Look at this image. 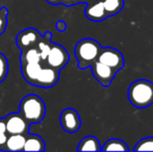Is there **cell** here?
Wrapping results in <instances>:
<instances>
[{
	"label": "cell",
	"mask_w": 153,
	"mask_h": 152,
	"mask_svg": "<svg viewBox=\"0 0 153 152\" xmlns=\"http://www.w3.org/2000/svg\"><path fill=\"white\" fill-rule=\"evenodd\" d=\"M25 134H8L4 150L5 151H23L25 144Z\"/></svg>",
	"instance_id": "obj_13"
},
{
	"label": "cell",
	"mask_w": 153,
	"mask_h": 152,
	"mask_svg": "<svg viewBox=\"0 0 153 152\" xmlns=\"http://www.w3.org/2000/svg\"><path fill=\"white\" fill-rule=\"evenodd\" d=\"M8 74V62L3 53H0V82L5 80Z\"/></svg>",
	"instance_id": "obj_19"
},
{
	"label": "cell",
	"mask_w": 153,
	"mask_h": 152,
	"mask_svg": "<svg viewBox=\"0 0 153 152\" xmlns=\"http://www.w3.org/2000/svg\"><path fill=\"white\" fill-rule=\"evenodd\" d=\"M51 39H52V33L46 31V33L41 37L40 41H39L36 46L38 51L40 52L42 61L46 59L47 55H48L49 51H50L51 47H52V45H53V42L51 41Z\"/></svg>",
	"instance_id": "obj_14"
},
{
	"label": "cell",
	"mask_w": 153,
	"mask_h": 152,
	"mask_svg": "<svg viewBox=\"0 0 153 152\" xmlns=\"http://www.w3.org/2000/svg\"><path fill=\"white\" fill-rule=\"evenodd\" d=\"M20 63L23 78L33 87L50 89L59 81V71L49 67L41 57Z\"/></svg>",
	"instance_id": "obj_1"
},
{
	"label": "cell",
	"mask_w": 153,
	"mask_h": 152,
	"mask_svg": "<svg viewBox=\"0 0 153 152\" xmlns=\"http://www.w3.org/2000/svg\"><path fill=\"white\" fill-rule=\"evenodd\" d=\"M7 16L8 10L5 6L0 7V36L5 31L6 26H7Z\"/></svg>",
	"instance_id": "obj_20"
},
{
	"label": "cell",
	"mask_w": 153,
	"mask_h": 152,
	"mask_svg": "<svg viewBox=\"0 0 153 152\" xmlns=\"http://www.w3.org/2000/svg\"><path fill=\"white\" fill-rule=\"evenodd\" d=\"M8 134L6 132L0 131V150H4V146H5L6 140H7Z\"/></svg>",
	"instance_id": "obj_23"
},
{
	"label": "cell",
	"mask_w": 153,
	"mask_h": 152,
	"mask_svg": "<svg viewBox=\"0 0 153 152\" xmlns=\"http://www.w3.org/2000/svg\"><path fill=\"white\" fill-rule=\"evenodd\" d=\"M107 16L113 17L118 15L124 7V0H101Z\"/></svg>",
	"instance_id": "obj_16"
},
{
	"label": "cell",
	"mask_w": 153,
	"mask_h": 152,
	"mask_svg": "<svg viewBox=\"0 0 153 152\" xmlns=\"http://www.w3.org/2000/svg\"><path fill=\"white\" fill-rule=\"evenodd\" d=\"M97 61L101 62L104 65L113 68L117 72L122 70L125 65V59L123 54L118 49L113 48V47L101 48Z\"/></svg>",
	"instance_id": "obj_5"
},
{
	"label": "cell",
	"mask_w": 153,
	"mask_h": 152,
	"mask_svg": "<svg viewBox=\"0 0 153 152\" xmlns=\"http://www.w3.org/2000/svg\"><path fill=\"white\" fill-rule=\"evenodd\" d=\"M49 4L51 5H59V4H62L65 6H72V0H47Z\"/></svg>",
	"instance_id": "obj_21"
},
{
	"label": "cell",
	"mask_w": 153,
	"mask_h": 152,
	"mask_svg": "<svg viewBox=\"0 0 153 152\" xmlns=\"http://www.w3.org/2000/svg\"><path fill=\"white\" fill-rule=\"evenodd\" d=\"M92 0H72V4L73 5H76V4H80V3H89V2H91Z\"/></svg>",
	"instance_id": "obj_25"
},
{
	"label": "cell",
	"mask_w": 153,
	"mask_h": 152,
	"mask_svg": "<svg viewBox=\"0 0 153 152\" xmlns=\"http://www.w3.org/2000/svg\"><path fill=\"white\" fill-rule=\"evenodd\" d=\"M19 113L29 124H36L44 120L46 105L42 98L30 94L22 98L19 105Z\"/></svg>",
	"instance_id": "obj_3"
},
{
	"label": "cell",
	"mask_w": 153,
	"mask_h": 152,
	"mask_svg": "<svg viewBox=\"0 0 153 152\" xmlns=\"http://www.w3.org/2000/svg\"><path fill=\"white\" fill-rule=\"evenodd\" d=\"M127 97L133 106L145 108L153 104V82L147 79H137L129 85Z\"/></svg>",
	"instance_id": "obj_2"
},
{
	"label": "cell",
	"mask_w": 153,
	"mask_h": 152,
	"mask_svg": "<svg viewBox=\"0 0 153 152\" xmlns=\"http://www.w3.org/2000/svg\"><path fill=\"white\" fill-rule=\"evenodd\" d=\"M77 150L78 151H101V144L96 136H89L83 138L82 140L79 142Z\"/></svg>",
	"instance_id": "obj_15"
},
{
	"label": "cell",
	"mask_w": 153,
	"mask_h": 152,
	"mask_svg": "<svg viewBox=\"0 0 153 152\" xmlns=\"http://www.w3.org/2000/svg\"><path fill=\"white\" fill-rule=\"evenodd\" d=\"M59 122H61L62 128L66 132L74 133L80 129L81 119L80 116L74 108H65L59 116Z\"/></svg>",
	"instance_id": "obj_9"
},
{
	"label": "cell",
	"mask_w": 153,
	"mask_h": 152,
	"mask_svg": "<svg viewBox=\"0 0 153 152\" xmlns=\"http://www.w3.org/2000/svg\"><path fill=\"white\" fill-rule=\"evenodd\" d=\"M85 15L93 22H101L108 18L101 0H92L91 2L87 3Z\"/></svg>",
	"instance_id": "obj_11"
},
{
	"label": "cell",
	"mask_w": 153,
	"mask_h": 152,
	"mask_svg": "<svg viewBox=\"0 0 153 152\" xmlns=\"http://www.w3.org/2000/svg\"><path fill=\"white\" fill-rule=\"evenodd\" d=\"M101 151H129L127 144L119 139H111L103 146H101Z\"/></svg>",
	"instance_id": "obj_17"
},
{
	"label": "cell",
	"mask_w": 153,
	"mask_h": 152,
	"mask_svg": "<svg viewBox=\"0 0 153 152\" xmlns=\"http://www.w3.org/2000/svg\"><path fill=\"white\" fill-rule=\"evenodd\" d=\"M69 61H70V55H69L68 51L66 50V48H64L59 44H55V43H53L52 47H51L50 51L45 59V62L49 67L59 70V71H61L62 69L66 67Z\"/></svg>",
	"instance_id": "obj_6"
},
{
	"label": "cell",
	"mask_w": 153,
	"mask_h": 152,
	"mask_svg": "<svg viewBox=\"0 0 153 152\" xmlns=\"http://www.w3.org/2000/svg\"><path fill=\"white\" fill-rule=\"evenodd\" d=\"M41 37H42V35L38 29L29 27V28L23 29L17 35L16 45L18 48L21 49V51L26 50L31 47H36Z\"/></svg>",
	"instance_id": "obj_10"
},
{
	"label": "cell",
	"mask_w": 153,
	"mask_h": 152,
	"mask_svg": "<svg viewBox=\"0 0 153 152\" xmlns=\"http://www.w3.org/2000/svg\"><path fill=\"white\" fill-rule=\"evenodd\" d=\"M6 133L7 134H25L29 132L30 124L22 117L20 113H12L5 118Z\"/></svg>",
	"instance_id": "obj_7"
},
{
	"label": "cell",
	"mask_w": 153,
	"mask_h": 152,
	"mask_svg": "<svg viewBox=\"0 0 153 152\" xmlns=\"http://www.w3.org/2000/svg\"><path fill=\"white\" fill-rule=\"evenodd\" d=\"M46 150V144L43 138L38 134L27 133L25 138V144L23 151H45Z\"/></svg>",
	"instance_id": "obj_12"
},
{
	"label": "cell",
	"mask_w": 153,
	"mask_h": 152,
	"mask_svg": "<svg viewBox=\"0 0 153 152\" xmlns=\"http://www.w3.org/2000/svg\"><path fill=\"white\" fill-rule=\"evenodd\" d=\"M55 28H56V30H59V33H64L67 29V23L62 20L57 21V22L55 23Z\"/></svg>",
	"instance_id": "obj_22"
},
{
	"label": "cell",
	"mask_w": 153,
	"mask_h": 152,
	"mask_svg": "<svg viewBox=\"0 0 153 152\" xmlns=\"http://www.w3.org/2000/svg\"><path fill=\"white\" fill-rule=\"evenodd\" d=\"M0 131L6 132V126H5V120H4V118H0Z\"/></svg>",
	"instance_id": "obj_24"
},
{
	"label": "cell",
	"mask_w": 153,
	"mask_h": 152,
	"mask_svg": "<svg viewBox=\"0 0 153 152\" xmlns=\"http://www.w3.org/2000/svg\"><path fill=\"white\" fill-rule=\"evenodd\" d=\"M101 45L94 39H82L75 45L74 54L77 59V66L80 70L91 67L94 62L97 61L101 50Z\"/></svg>",
	"instance_id": "obj_4"
},
{
	"label": "cell",
	"mask_w": 153,
	"mask_h": 152,
	"mask_svg": "<svg viewBox=\"0 0 153 152\" xmlns=\"http://www.w3.org/2000/svg\"><path fill=\"white\" fill-rule=\"evenodd\" d=\"M90 68H91L95 79L104 87L111 85V81L114 80L116 74H117V71H115L113 68L104 65L99 61L94 62Z\"/></svg>",
	"instance_id": "obj_8"
},
{
	"label": "cell",
	"mask_w": 153,
	"mask_h": 152,
	"mask_svg": "<svg viewBox=\"0 0 153 152\" xmlns=\"http://www.w3.org/2000/svg\"><path fill=\"white\" fill-rule=\"evenodd\" d=\"M134 151H153V136L144 138L137 143Z\"/></svg>",
	"instance_id": "obj_18"
}]
</instances>
